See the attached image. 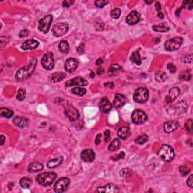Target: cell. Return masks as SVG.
Returning <instances> with one entry per match:
<instances>
[{"label": "cell", "mask_w": 193, "mask_h": 193, "mask_svg": "<svg viewBox=\"0 0 193 193\" xmlns=\"http://www.w3.org/2000/svg\"><path fill=\"white\" fill-rule=\"evenodd\" d=\"M39 43L35 39H29L23 42L21 45V48L23 50H34L39 47Z\"/></svg>", "instance_id": "44dd1931"}, {"label": "cell", "mask_w": 193, "mask_h": 193, "mask_svg": "<svg viewBox=\"0 0 193 193\" xmlns=\"http://www.w3.org/2000/svg\"><path fill=\"white\" fill-rule=\"evenodd\" d=\"M36 64H37V60L36 58H32L29 64L26 66L22 67L21 69L17 71L16 75H15L16 80L20 82V81H23L29 78L32 75L33 72H34Z\"/></svg>", "instance_id": "6da1fadb"}, {"label": "cell", "mask_w": 193, "mask_h": 193, "mask_svg": "<svg viewBox=\"0 0 193 193\" xmlns=\"http://www.w3.org/2000/svg\"><path fill=\"white\" fill-rule=\"evenodd\" d=\"M74 3L73 1H71V0H65L62 2V5L63 7L64 8H69Z\"/></svg>", "instance_id": "f6af8a7d"}, {"label": "cell", "mask_w": 193, "mask_h": 193, "mask_svg": "<svg viewBox=\"0 0 193 193\" xmlns=\"http://www.w3.org/2000/svg\"><path fill=\"white\" fill-rule=\"evenodd\" d=\"M72 92L74 94H76V95L84 96L86 94V90H85V88H81V87H76V88H72Z\"/></svg>", "instance_id": "8d00e7d4"}, {"label": "cell", "mask_w": 193, "mask_h": 193, "mask_svg": "<svg viewBox=\"0 0 193 193\" xmlns=\"http://www.w3.org/2000/svg\"><path fill=\"white\" fill-rule=\"evenodd\" d=\"M192 129H193L192 120L191 119V118H189V120H187L186 124H185V130H186L188 133H192Z\"/></svg>", "instance_id": "b9f144b4"}, {"label": "cell", "mask_w": 193, "mask_h": 193, "mask_svg": "<svg viewBox=\"0 0 193 193\" xmlns=\"http://www.w3.org/2000/svg\"><path fill=\"white\" fill-rule=\"evenodd\" d=\"M58 48H59V50L61 51L62 53L64 54H67L69 51V43L65 40L61 41V42H60L59 45H58Z\"/></svg>", "instance_id": "d6a6232c"}, {"label": "cell", "mask_w": 193, "mask_h": 193, "mask_svg": "<svg viewBox=\"0 0 193 193\" xmlns=\"http://www.w3.org/2000/svg\"><path fill=\"white\" fill-rule=\"evenodd\" d=\"M188 110V104L186 101H180L175 105L170 106L167 110V113L171 115H181L186 113Z\"/></svg>", "instance_id": "277c9868"}, {"label": "cell", "mask_w": 193, "mask_h": 193, "mask_svg": "<svg viewBox=\"0 0 193 193\" xmlns=\"http://www.w3.org/2000/svg\"><path fill=\"white\" fill-rule=\"evenodd\" d=\"M81 159L85 162H91L95 159V153L92 149H87L83 150L81 153Z\"/></svg>", "instance_id": "2e32d148"}, {"label": "cell", "mask_w": 193, "mask_h": 193, "mask_svg": "<svg viewBox=\"0 0 193 193\" xmlns=\"http://www.w3.org/2000/svg\"><path fill=\"white\" fill-rule=\"evenodd\" d=\"M156 10L158 11V12H161V4L159 2H156Z\"/></svg>", "instance_id": "db71d44e"}, {"label": "cell", "mask_w": 193, "mask_h": 193, "mask_svg": "<svg viewBox=\"0 0 193 193\" xmlns=\"http://www.w3.org/2000/svg\"><path fill=\"white\" fill-rule=\"evenodd\" d=\"M42 65L46 70H51L54 66V60L52 53L49 52L44 54L42 58Z\"/></svg>", "instance_id": "8fae6325"}, {"label": "cell", "mask_w": 193, "mask_h": 193, "mask_svg": "<svg viewBox=\"0 0 193 193\" xmlns=\"http://www.w3.org/2000/svg\"><path fill=\"white\" fill-rule=\"evenodd\" d=\"M155 77H156V81L159 82H163L167 79V74L162 71H158L155 73Z\"/></svg>", "instance_id": "e575fe53"}, {"label": "cell", "mask_w": 193, "mask_h": 193, "mask_svg": "<svg viewBox=\"0 0 193 193\" xmlns=\"http://www.w3.org/2000/svg\"><path fill=\"white\" fill-rule=\"evenodd\" d=\"M88 85V82L85 79L82 78V77H75L72 79H70L66 82V87H72L75 86V85H78V86H86Z\"/></svg>", "instance_id": "4fadbf2b"}, {"label": "cell", "mask_w": 193, "mask_h": 193, "mask_svg": "<svg viewBox=\"0 0 193 193\" xmlns=\"http://www.w3.org/2000/svg\"><path fill=\"white\" fill-rule=\"evenodd\" d=\"M179 127H180V124L177 121H168L164 123V131L167 134H169V133L176 131L179 128Z\"/></svg>", "instance_id": "7402d4cb"}, {"label": "cell", "mask_w": 193, "mask_h": 193, "mask_svg": "<svg viewBox=\"0 0 193 193\" xmlns=\"http://www.w3.org/2000/svg\"><path fill=\"white\" fill-rule=\"evenodd\" d=\"M126 103V97L123 94H115V97L113 100V106L115 108H121V107L125 104Z\"/></svg>", "instance_id": "d6986e66"}, {"label": "cell", "mask_w": 193, "mask_h": 193, "mask_svg": "<svg viewBox=\"0 0 193 193\" xmlns=\"http://www.w3.org/2000/svg\"><path fill=\"white\" fill-rule=\"evenodd\" d=\"M110 131L107 130L104 132V139H105V142L106 143H108L110 141Z\"/></svg>", "instance_id": "681fc988"}, {"label": "cell", "mask_w": 193, "mask_h": 193, "mask_svg": "<svg viewBox=\"0 0 193 193\" xmlns=\"http://www.w3.org/2000/svg\"><path fill=\"white\" fill-rule=\"evenodd\" d=\"M66 76V74L63 72H57L51 74L50 76V79L53 82H58L62 81L65 77Z\"/></svg>", "instance_id": "484cf974"}, {"label": "cell", "mask_w": 193, "mask_h": 193, "mask_svg": "<svg viewBox=\"0 0 193 193\" xmlns=\"http://www.w3.org/2000/svg\"><path fill=\"white\" fill-rule=\"evenodd\" d=\"M192 5H193V2L192 1H188V2L185 1V2H183V7L182 8H185V9H186V8H187L189 10H192V8H193Z\"/></svg>", "instance_id": "ee69618b"}, {"label": "cell", "mask_w": 193, "mask_h": 193, "mask_svg": "<svg viewBox=\"0 0 193 193\" xmlns=\"http://www.w3.org/2000/svg\"><path fill=\"white\" fill-rule=\"evenodd\" d=\"M114 158H113V159L114 161H118L120 160V159H123V158L125 157V153L124 152H121V153H119V154L118 155V156H113Z\"/></svg>", "instance_id": "c3c4849f"}, {"label": "cell", "mask_w": 193, "mask_h": 193, "mask_svg": "<svg viewBox=\"0 0 193 193\" xmlns=\"http://www.w3.org/2000/svg\"><path fill=\"white\" fill-rule=\"evenodd\" d=\"M57 178V174L54 172H45L39 174L36 177V181L42 186H51Z\"/></svg>", "instance_id": "7a4b0ae2"}, {"label": "cell", "mask_w": 193, "mask_h": 193, "mask_svg": "<svg viewBox=\"0 0 193 193\" xmlns=\"http://www.w3.org/2000/svg\"><path fill=\"white\" fill-rule=\"evenodd\" d=\"M148 119L147 115L144 112L140 110H134L131 115V120L132 122L136 125H141L146 122Z\"/></svg>", "instance_id": "9c48e42d"}, {"label": "cell", "mask_w": 193, "mask_h": 193, "mask_svg": "<svg viewBox=\"0 0 193 193\" xmlns=\"http://www.w3.org/2000/svg\"><path fill=\"white\" fill-rule=\"evenodd\" d=\"M20 185L23 189H28L32 185V180L28 177H23L20 180Z\"/></svg>", "instance_id": "1f68e13d"}, {"label": "cell", "mask_w": 193, "mask_h": 193, "mask_svg": "<svg viewBox=\"0 0 193 193\" xmlns=\"http://www.w3.org/2000/svg\"><path fill=\"white\" fill-rule=\"evenodd\" d=\"M149 90L146 88H139L134 93V100L138 104H144L149 98Z\"/></svg>", "instance_id": "5b68a950"}, {"label": "cell", "mask_w": 193, "mask_h": 193, "mask_svg": "<svg viewBox=\"0 0 193 193\" xmlns=\"http://www.w3.org/2000/svg\"><path fill=\"white\" fill-rule=\"evenodd\" d=\"M158 155L164 161H170L174 159V150L170 146L164 144L158 152Z\"/></svg>", "instance_id": "3957f363"}, {"label": "cell", "mask_w": 193, "mask_h": 193, "mask_svg": "<svg viewBox=\"0 0 193 193\" xmlns=\"http://www.w3.org/2000/svg\"><path fill=\"white\" fill-rule=\"evenodd\" d=\"M0 115H1V116L5 117V118H10L14 115V112L9 110V109L1 108L0 109Z\"/></svg>", "instance_id": "836d02e7"}, {"label": "cell", "mask_w": 193, "mask_h": 193, "mask_svg": "<svg viewBox=\"0 0 193 193\" xmlns=\"http://www.w3.org/2000/svg\"><path fill=\"white\" fill-rule=\"evenodd\" d=\"M90 76H91V78H94V72H91V74H90Z\"/></svg>", "instance_id": "6125c7cd"}, {"label": "cell", "mask_w": 193, "mask_h": 193, "mask_svg": "<svg viewBox=\"0 0 193 193\" xmlns=\"http://www.w3.org/2000/svg\"><path fill=\"white\" fill-rule=\"evenodd\" d=\"M122 69V67H121L120 65L117 64H113L110 66V69H109V73H110V75H115L118 73V72Z\"/></svg>", "instance_id": "4dcf8cb0"}, {"label": "cell", "mask_w": 193, "mask_h": 193, "mask_svg": "<svg viewBox=\"0 0 193 193\" xmlns=\"http://www.w3.org/2000/svg\"><path fill=\"white\" fill-rule=\"evenodd\" d=\"M121 14V9H118V8H115V9H114L113 10H112L111 12H110V15H111V17L114 19L119 18Z\"/></svg>", "instance_id": "ab89813d"}, {"label": "cell", "mask_w": 193, "mask_h": 193, "mask_svg": "<svg viewBox=\"0 0 193 193\" xmlns=\"http://www.w3.org/2000/svg\"><path fill=\"white\" fill-rule=\"evenodd\" d=\"M30 32L28 30H21L19 33V37L20 38H23V37H26V36H29Z\"/></svg>", "instance_id": "bcb514c9"}, {"label": "cell", "mask_w": 193, "mask_h": 193, "mask_svg": "<svg viewBox=\"0 0 193 193\" xmlns=\"http://www.w3.org/2000/svg\"><path fill=\"white\" fill-rule=\"evenodd\" d=\"M109 3L108 1H104V0H98V1L94 2V5L97 8H103Z\"/></svg>", "instance_id": "7bdbcfd3"}, {"label": "cell", "mask_w": 193, "mask_h": 193, "mask_svg": "<svg viewBox=\"0 0 193 193\" xmlns=\"http://www.w3.org/2000/svg\"><path fill=\"white\" fill-rule=\"evenodd\" d=\"M158 16H159V18H161V19L164 18V15H163V13L161 12H158Z\"/></svg>", "instance_id": "91938a15"}, {"label": "cell", "mask_w": 193, "mask_h": 193, "mask_svg": "<svg viewBox=\"0 0 193 193\" xmlns=\"http://www.w3.org/2000/svg\"><path fill=\"white\" fill-rule=\"evenodd\" d=\"M103 63H104V60H103L102 58H99V59L96 61V65H97V66H100Z\"/></svg>", "instance_id": "9f6ffc18"}, {"label": "cell", "mask_w": 193, "mask_h": 193, "mask_svg": "<svg viewBox=\"0 0 193 193\" xmlns=\"http://www.w3.org/2000/svg\"><path fill=\"white\" fill-rule=\"evenodd\" d=\"M179 171H180V174L183 177H186V175L189 174V172H190V169L189 167H187L186 166H180L179 167Z\"/></svg>", "instance_id": "60d3db41"}, {"label": "cell", "mask_w": 193, "mask_h": 193, "mask_svg": "<svg viewBox=\"0 0 193 193\" xmlns=\"http://www.w3.org/2000/svg\"><path fill=\"white\" fill-rule=\"evenodd\" d=\"M69 26L67 23L65 22H61V23H58L55 25L52 29V33L56 37H61V36H64L66 34L69 30Z\"/></svg>", "instance_id": "ba28073f"}, {"label": "cell", "mask_w": 193, "mask_h": 193, "mask_svg": "<svg viewBox=\"0 0 193 193\" xmlns=\"http://www.w3.org/2000/svg\"><path fill=\"white\" fill-rule=\"evenodd\" d=\"M180 79L184 80V81H189L192 78V75H191L189 70H186L183 71L181 74L180 75Z\"/></svg>", "instance_id": "74e56055"}, {"label": "cell", "mask_w": 193, "mask_h": 193, "mask_svg": "<svg viewBox=\"0 0 193 193\" xmlns=\"http://www.w3.org/2000/svg\"><path fill=\"white\" fill-rule=\"evenodd\" d=\"M183 43V38L180 36L173 38V39L167 40L164 44V48L167 51H174L178 50Z\"/></svg>", "instance_id": "8992f818"}, {"label": "cell", "mask_w": 193, "mask_h": 193, "mask_svg": "<svg viewBox=\"0 0 193 193\" xmlns=\"http://www.w3.org/2000/svg\"><path fill=\"white\" fill-rule=\"evenodd\" d=\"M112 107H113V105H112L111 103L110 102V100L107 97L103 98L99 104L100 110L104 113H109L112 110Z\"/></svg>", "instance_id": "ac0fdd59"}, {"label": "cell", "mask_w": 193, "mask_h": 193, "mask_svg": "<svg viewBox=\"0 0 193 193\" xmlns=\"http://www.w3.org/2000/svg\"><path fill=\"white\" fill-rule=\"evenodd\" d=\"M53 20V17L51 15H46L39 22V30L43 33H47L51 27V24Z\"/></svg>", "instance_id": "30bf717a"}, {"label": "cell", "mask_w": 193, "mask_h": 193, "mask_svg": "<svg viewBox=\"0 0 193 193\" xmlns=\"http://www.w3.org/2000/svg\"><path fill=\"white\" fill-rule=\"evenodd\" d=\"M167 69L170 70V72H171V73H174V72H176V70H177V68H176V66H175V65L171 64V63H170V64H167Z\"/></svg>", "instance_id": "7dc6e473"}, {"label": "cell", "mask_w": 193, "mask_h": 193, "mask_svg": "<svg viewBox=\"0 0 193 193\" xmlns=\"http://www.w3.org/2000/svg\"><path fill=\"white\" fill-rule=\"evenodd\" d=\"M43 169V164L40 162H33L28 166V171L30 173H36L41 171Z\"/></svg>", "instance_id": "d4e9b609"}, {"label": "cell", "mask_w": 193, "mask_h": 193, "mask_svg": "<svg viewBox=\"0 0 193 193\" xmlns=\"http://www.w3.org/2000/svg\"><path fill=\"white\" fill-rule=\"evenodd\" d=\"M84 51H85V47H84L83 44H81L77 48V51L80 54H82L84 53Z\"/></svg>", "instance_id": "816d5d0a"}, {"label": "cell", "mask_w": 193, "mask_h": 193, "mask_svg": "<svg viewBox=\"0 0 193 193\" xmlns=\"http://www.w3.org/2000/svg\"><path fill=\"white\" fill-rule=\"evenodd\" d=\"M104 69H103L102 67H99L97 69V70H96V74H97V75H101L102 73H104Z\"/></svg>", "instance_id": "11a10c76"}, {"label": "cell", "mask_w": 193, "mask_h": 193, "mask_svg": "<svg viewBox=\"0 0 193 193\" xmlns=\"http://www.w3.org/2000/svg\"><path fill=\"white\" fill-rule=\"evenodd\" d=\"M145 2V3H146V4H148V5H151L152 3L153 2V1H146H146H144Z\"/></svg>", "instance_id": "94428289"}, {"label": "cell", "mask_w": 193, "mask_h": 193, "mask_svg": "<svg viewBox=\"0 0 193 193\" xmlns=\"http://www.w3.org/2000/svg\"><path fill=\"white\" fill-rule=\"evenodd\" d=\"M186 183H187V185L189 186V187L192 188L193 186V175L192 174H190V176L189 177Z\"/></svg>", "instance_id": "f907efd6"}, {"label": "cell", "mask_w": 193, "mask_h": 193, "mask_svg": "<svg viewBox=\"0 0 193 193\" xmlns=\"http://www.w3.org/2000/svg\"><path fill=\"white\" fill-rule=\"evenodd\" d=\"M140 20V15L137 11H132L126 17V22L129 25H134Z\"/></svg>", "instance_id": "e0dca14e"}, {"label": "cell", "mask_w": 193, "mask_h": 193, "mask_svg": "<svg viewBox=\"0 0 193 193\" xmlns=\"http://www.w3.org/2000/svg\"><path fill=\"white\" fill-rule=\"evenodd\" d=\"M120 146H121V141H120L119 139L115 138L114 139L113 141L111 142L110 146H109L108 149L110 152L116 151V150H118L120 148Z\"/></svg>", "instance_id": "f1b7e54d"}, {"label": "cell", "mask_w": 193, "mask_h": 193, "mask_svg": "<svg viewBox=\"0 0 193 193\" xmlns=\"http://www.w3.org/2000/svg\"><path fill=\"white\" fill-rule=\"evenodd\" d=\"M182 9H183V8H179V9L177 10V12H176V15H177V17L180 16V12H181Z\"/></svg>", "instance_id": "680465c9"}, {"label": "cell", "mask_w": 193, "mask_h": 193, "mask_svg": "<svg viewBox=\"0 0 193 193\" xmlns=\"http://www.w3.org/2000/svg\"><path fill=\"white\" fill-rule=\"evenodd\" d=\"M148 136L146 134H142L135 139V143L137 144H144L148 141Z\"/></svg>", "instance_id": "d590c367"}, {"label": "cell", "mask_w": 193, "mask_h": 193, "mask_svg": "<svg viewBox=\"0 0 193 193\" xmlns=\"http://www.w3.org/2000/svg\"><path fill=\"white\" fill-rule=\"evenodd\" d=\"M117 134H118V137L120 139L126 140L131 135V131H130V128L128 126H123V127H121L118 130Z\"/></svg>", "instance_id": "603a6c76"}, {"label": "cell", "mask_w": 193, "mask_h": 193, "mask_svg": "<svg viewBox=\"0 0 193 193\" xmlns=\"http://www.w3.org/2000/svg\"><path fill=\"white\" fill-rule=\"evenodd\" d=\"M79 66V61L75 58H69L65 62V69L68 72H72L77 69Z\"/></svg>", "instance_id": "9a60e30c"}, {"label": "cell", "mask_w": 193, "mask_h": 193, "mask_svg": "<svg viewBox=\"0 0 193 193\" xmlns=\"http://www.w3.org/2000/svg\"><path fill=\"white\" fill-rule=\"evenodd\" d=\"M131 61H132L133 63H134L135 64L138 65V66L141 64V58H140L139 50L133 52L132 54H131Z\"/></svg>", "instance_id": "f546056e"}, {"label": "cell", "mask_w": 193, "mask_h": 193, "mask_svg": "<svg viewBox=\"0 0 193 193\" xmlns=\"http://www.w3.org/2000/svg\"><path fill=\"white\" fill-rule=\"evenodd\" d=\"M69 184H70V180L69 178L62 177L55 183L54 186V190L56 193L64 192L68 189Z\"/></svg>", "instance_id": "52a82bcc"}, {"label": "cell", "mask_w": 193, "mask_h": 193, "mask_svg": "<svg viewBox=\"0 0 193 193\" xmlns=\"http://www.w3.org/2000/svg\"><path fill=\"white\" fill-rule=\"evenodd\" d=\"M0 140H1V145H4L5 141V136L2 134V135L0 136Z\"/></svg>", "instance_id": "6f0895ef"}, {"label": "cell", "mask_w": 193, "mask_h": 193, "mask_svg": "<svg viewBox=\"0 0 193 193\" xmlns=\"http://www.w3.org/2000/svg\"><path fill=\"white\" fill-rule=\"evenodd\" d=\"M180 88H177V87H174V88H170V91H169L168 94L166 96V102L167 103H171L174 100H175V99L180 95Z\"/></svg>", "instance_id": "ffe728a7"}, {"label": "cell", "mask_w": 193, "mask_h": 193, "mask_svg": "<svg viewBox=\"0 0 193 193\" xmlns=\"http://www.w3.org/2000/svg\"><path fill=\"white\" fill-rule=\"evenodd\" d=\"M98 192H106V193H116L119 192V189L116 185L113 183H109L104 186H99L97 188Z\"/></svg>", "instance_id": "5bb4252c"}, {"label": "cell", "mask_w": 193, "mask_h": 193, "mask_svg": "<svg viewBox=\"0 0 193 193\" xmlns=\"http://www.w3.org/2000/svg\"><path fill=\"white\" fill-rule=\"evenodd\" d=\"M101 134H98L97 136L96 137V140H95V144L96 145H99L100 143V138H101Z\"/></svg>", "instance_id": "f5cc1de1"}, {"label": "cell", "mask_w": 193, "mask_h": 193, "mask_svg": "<svg viewBox=\"0 0 193 193\" xmlns=\"http://www.w3.org/2000/svg\"><path fill=\"white\" fill-rule=\"evenodd\" d=\"M64 161V158L62 156L61 157H58L56 159H53L51 160H50L47 164V167L48 168H54V167H56L58 166H59L61 163Z\"/></svg>", "instance_id": "4316f807"}, {"label": "cell", "mask_w": 193, "mask_h": 193, "mask_svg": "<svg viewBox=\"0 0 193 193\" xmlns=\"http://www.w3.org/2000/svg\"><path fill=\"white\" fill-rule=\"evenodd\" d=\"M65 114L69 119V121H76L79 118V113L78 110L69 104L66 105V108H65Z\"/></svg>", "instance_id": "7c38bea8"}, {"label": "cell", "mask_w": 193, "mask_h": 193, "mask_svg": "<svg viewBox=\"0 0 193 193\" xmlns=\"http://www.w3.org/2000/svg\"><path fill=\"white\" fill-rule=\"evenodd\" d=\"M153 30L156 32H159V33H164L167 32V31L170 30V27L168 26V25L166 23H160V24L154 25L153 26Z\"/></svg>", "instance_id": "83f0119b"}, {"label": "cell", "mask_w": 193, "mask_h": 193, "mask_svg": "<svg viewBox=\"0 0 193 193\" xmlns=\"http://www.w3.org/2000/svg\"><path fill=\"white\" fill-rule=\"evenodd\" d=\"M13 123L17 127L23 128L27 126L28 120L27 118L23 116H17L13 119Z\"/></svg>", "instance_id": "cb8c5ba5"}, {"label": "cell", "mask_w": 193, "mask_h": 193, "mask_svg": "<svg viewBox=\"0 0 193 193\" xmlns=\"http://www.w3.org/2000/svg\"><path fill=\"white\" fill-rule=\"evenodd\" d=\"M26 98V90L20 88L18 90V92L17 94V99L20 101L24 100Z\"/></svg>", "instance_id": "f35d334b"}]
</instances>
